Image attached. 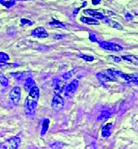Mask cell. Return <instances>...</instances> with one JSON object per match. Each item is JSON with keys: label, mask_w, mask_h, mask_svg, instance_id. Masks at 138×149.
<instances>
[{"label": "cell", "mask_w": 138, "mask_h": 149, "mask_svg": "<svg viewBox=\"0 0 138 149\" xmlns=\"http://www.w3.org/2000/svg\"><path fill=\"white\" fill-rule=\"evenodd\" d=\"M49 24L50 26H54V27H57V28H65L66 27V26H65V24H64V23L60 22V21H58V20H56V19H53V21H52V22H49Z\"/></svg>", "instance_id": "obj_18"}, {"label": "cell", "mask_w": 138, "mask_h": 149, "mask_svg": "<svg viewBox=\"0 0 138 149\" xmlns=\"http://www.w3.org/2000/svg\"><path fill=\"white\" fill-rule=\"evenodd\" d=\"M49 120L48 118H45L42 121V129H41V136L45 135L46 132H47L49 129Z\"/></svg>", "instance_id": "obj_16"}, {"label": "cell", "mask_w": 138, "mask_h": 149, "mask_svg": "<svg viewBox=\"0 0 138 149\" xmlns=\"http://www.w3.org/2000/svg\"><path fill=\"white\" fill-rule=\"evenodd\" d=\"M97 77L102 84L108 82V81H117V78L113 77L112 74H110L106 70V73H103V72H99L97 74Z\"/></svg>", "instance_id": "obj_8"}, {"label": "cell", "mask_w": 138, "mask_h": 149, "mask_svg": "<svg viewBox=\"0 0 138 149\" xmlns=\"http://www.w3.org/2000/svg\"><path fill=\"white\" fill-rule=\"evenodd\" d=\"M64 145L63 144V143H60V142H56L54 143H53L50 146L51 148H61L63 147Z\"/></svg>", "instance_id": "obj_26"}, {"label": "cell", "mask_w": 138, "mask_h": 149, "mask_svg": "<svg viewBox=\"0 0 138 149\" xmlns=\"http://www.w3.org/2000/svg\"><path fill=\"white\" fill-rule=\"evenodd\" d=\"M39 97H40L39 88L36 86H34L29 91V95L26 97L24 102V111L27 116H33L34 114Z\"/></svg>", "instance_id": "obj_1"}, {"label": "cell", "mask_w": 138, "mask_h": 149, "mask_svg": "<svg viewBox=\"0 0 138 149\" xmlns=\"http://www.w3.org/2000/svg\"><path fill=\"white\" fill-rule=\"evenodd\" d=\"M89 39L90 40V41L93 42H98V40L96 38V36H95L94 33H90L89 34Z\"/></svg>", "instance_id": "obj_27"}, {"label": "cell", "mask_w": 138, "mask_h": 149, "mask_svg": "<svg viewBox=\"0 0 138 149\" xmlns=\"http://www.w3.org/2000/svg\"><path fill=\"white\" fill-rule=\"evenodd\" d=\"M27 73L28 72H15V73H11V75H13V77H15L17 81H22L25 79Z\"/></svg>", "instance_id": "obj_17"}, {"label": "cell", "mask_w": 138, "mask_h": 149, "mask_svg": "<svg viewBox=\"0 0 138 149\" xmlns=\"http://www.w3.org/2000/svg\"><path fill=\"white\" fill-rule=\"evenodd\" d=\"M21 142V139L19 137L17 136H14V137L10 138L5 141L2 144V148H10V149H15L18 148L19 143Z\"/></svg>", "instance_id": "obj_5"}, {"label": "cell", "mask_w": 138, "mask_h": 149, "mask_svg": "<svg viewBox=\"0 0 138 149\" xmlns=\"http://www.w3.org/2000/svg\"><path fill=\"white\" fill-rule=\"evenodd\" d=\"M79 57L83 58V59H84L85 61H92L94 60L93 56L85 55V54H79Z\"/></svg>", "instance_id": "obj_24"}, {"label": "cell", "mask_w": 138, "mask_h": 149, "mask_svg": "<svg viewBox=\"0 0 138 149\" xmlns=\"http://www.w3.org/2000/svg\"><path fill=\"white\" fill-rule=\"evenodd\" d=\"M9 56L4 52H0V63H4L9 60Z\"/></svg>", "instance_id": "obj_22"}, {"label": "cell", "mask_w": 138, "mask_h": 149, "mask_svg": "<svg viewBox=\"0 0 138 149\" xmlns=\"http://www.w3.org/2000/svg\"><path fill=\"white\" fill-rule=\"evenodd\" d=\"M64 100L59 94H56L52 101V108L55 111H60L64 107Z\"/></svg>", "instance_id": "obj_4"}, {"label": "cell", "mask_w": 138, "mask_h": 149, "mask_svg": "<svg viewBox=\"0 0 138 149\" xmlns=\"http://www.w3.org/2000/svg\"><path fill=\"white\" fill-rule=\"evenodd\" d=\"M79 81L77 79H74L72 81H71L68 85L66 88H65V95L67 97H71L74 95L76 91L77 90L78 86H79Z\"/></svg>", "instance_id": "obj_7"}, {"label": "cell", "mask_w": 138, "mask_h": 149, "mask_svg": "<svg viewBox=\"0 0 138 149\" xmlns=\"http://www.w3.org/2000/svg\"><path fill=\"white\" fill-rule=\"evenodd\" d=\"M111 113L110 112H109L108 111H104L101 113V114L99 115V116L97 118V120H106L110 117Z\"/></svg>", "instance_id": "obj_19"}, {"label": "cell", "mask_w": 138, "mask_h": 149, "mask_svg": "<svg viewBox=\"0 0 138 149\" xmlns=\"http://www.w3.org/2000/svg\"><path fill=\"white\" fill-rule=\"evenodd\" d=\"M72 76V72H67V73H65V74H63V77L65 79H70Z\"/></svg>", "instance_id": "obj_29"}, {"label": "cell", "mask_w": 138, "mask_h": 149, "mask_svg": "<svg viewBox=\"0 0 138 149\" xmlns=\"http://www.w3.org/2000/svg\"><path fill=\"white\" fill-rule=\"evenodd\" d=\"M117 76L124 79L125 81H128V82L138 85V73L126 74L119 71V70H117Z\"/></svg>", "instance_id": "obj_3"}, {"label": "cell", "mask_w": 138, "mask_h": 149, "mask_svg": "<svg viewBox=\"0 0 138 149\" xmlns=\"http://www.w3.org/2000/svg\"><path fill=\"white\" fill-rule=\"evenodd\" d=\"M32 24H33V22H31V20H29V19H24V18L21 19V25H22V26L25 25V24H29V25H31Z\"/></svg>", "instance_id": "obj_25"}, {"label": "cell", "mask_w": 138, "mask_h": 149, "mask_svg": "<svg viewBox=\"0 0 138 149\" xmlns=\"http://www.w3.org/2000/svg\"><path fill=\"white\" fill-rule=\"evenodd\" d=\"M0 3L3 6H6V8H10L14 6L15 3V0H10V1H5V0H0Z\"/></svg>", "instance_id": "obj_20"}, {"label": "cell", "mask_w": 138, "mask_h": 149, "mask_svg": "<svg viewBox=\"0 0 138 149\" xmlns=\"http://www.w3.org/2000/svg\"><path fill=\"white\" fill-rule=\"evenodd\" d=\"M7 33H8V34L10 35V36H14V35L16 34L17 33L16 28L14 27V26H10V27H8V29H7Z\"/></svg>", "instance_id": "obj_23"}, {"label": "cell", "mask_w": 138, "mask_h": 149, "mask_svg": "<svg viewBox=\"0 0 138 149\" xmlns=\"http://www.w3.org/2000/svg\"><path fill=\"white\" fill-rule=\"evenodd\" d=\"M99 45L101 48L106 50L110 51H114V52H119V51L123 50V47L121 45H118V44L115 43V42H107V41H101L98 42Z\"/></svg>", "instance_id": "obj_2"}, {"label": "cell", "mask_w": 138, "mask_h": 149, "mask_svg": "<svg viewBox=\"0 0 138 149\" xmlns=\"http://www.w3.org/2000/svg\"><path fill=\"white\" fill-rule=\"evenodd\" d=\"M102 20L104 21V22L106 23V24H107L108 25L111 26V27H113V28H115L117 29H119V30H122L123 29V27H122V26L121 24H119L118 22H115V21L112 20V19H110V18H108V17H104V18L102 19Z\"/></svg>", "instance_id": "obj_11"}, {"label": "cell", "mask_w": 138, "mask_h": 149, "mask_svg": "<svg viewBox=\"0 0 138 149\" xmlns=\"http://www.w3.org/2000/svg\"><path fill=\"white\" fill-rule=\"evenodd\" d=\"M65 37V36L64 35H61V34H59V35H56V36H54V38L55 39H57V40H59V39H62V38H63Z\"/></svg>", "instance_id": "obj_31"}, {"label": "cell", "mask_w": 138, "mask_h": 149, "mask_svg": "<svg viewBox=\"0 0 138 149\" xmlns=\"http://www.w3.org/2000/svg\"><path fill=\"white\" fill-rule=\"evenodd\" d=\"M83 13L86 15H90V16L95 17V18L97 19H103L105 16L103 15L102 13H99V12L97 11V10H92V9H86L83 10Z\"/></svg>", "instance_id": "obj_10"}, {"label": "cell", "mask_w": 138, "mask_h": 149, "mask_svg": "<svg viewBox=\"0 0 138 149\" xmlns=\"http://www.w3.org/2000/svg\"><path fill=\"white\" fill-rule=\"evenodd\" d=\"M121 58L124 60H126V61L130 62V63L138 65V57H137V56L134 55H125L122 56Z\"/></svg>", "instance_id": "obj_15"}, {"label": "cell", "mask_w": 138, "mask_h": 149, "mask_svg": "<svg viewBox=\"0 0 138 149\" xmlns=\"http://www.w3.org/2000/svg\"><path fill=\"white\" fill-rule=\"evenodd\" d=\"M108 58H110V59L112 60V61H114L115 62H120L121 61V58L118 57V56H108Z\"/></svg>", "instance_id": "obj_28"}, {"label": "cell", "mask_w": 138, "mask_h": 149, "mask_svg": "<svg viewBox=\"0 0 138 149\" xmlns=\"http://www.w3.org/2000/svg\"><path fill=\"white\" fill-rule=\"evenodd\" d=\"M125 18L128 21H130V20H132V18H133V17H132V15L130 13H127L125 15Z\"/></svg>", "instance_id": "obj_30"}, {"label": "cell", "mask_w": 138, "mask_h": 149, "mask_svg": "<svg viewBox=\"0 0 138 149\" xmlns=\"http://www.w3.org/2000/svg\"><path fill=\"white\" fill-rule=\"evenodd\" d=\"M9 97L13 104L17 105L21 97V89L19 86H15L12 88L9 93Z\"/></svg>", "instance_id": "obj_6"}, {"label": "cell", "mask_w": 138, "mask_h": 149, "mask_svg": "<svg viewBox=\"0 0 138 149\" xmlns=\"http://www.w3.org/2000/svg\"><path fill=\"white\" fill-rule=\"evenodd\" d=\"M0 83L4 87H6L8 85V79L2 74L0 73Z\"/></svg>", "instance_id": "obj_21"}, {"label": "cell", "mask_w": 138, "mask_h": 149, "mask_svg": "<svg viewBox=\"0 0 138 149\" xmlns=\"http://www.w3.org/2000/svg\"><path fill=\"white\" fill-rule=\"evenodd\" d=\"M92 3L94 5H97L100 3L101 0H92Z\"/></svg>", "instance_id": "obj_32"}, {"label": "cell", "mask_w": 138, "mask_h": 149, "mask_svg": "<svg viewBox=\"0 0 138 149\" xmlns=\"http://www.w3.org/2000/svg\"><path fill=\"white\" fill-rule=\"evenodd\" d=\"M80 20L82 22L85 23V24H90V25H98V24H99V22L98 20L93 18H90V17H81Z\"/></svg>", "instance_id": "obj_14"}, {"label": "cell", "mask_w": 138, "mask_h": 149, "mask_svg": "<svg viewBox=\"0 0 138 149\" xmlns=\"http://www.w3.org/2000/svg\"><path fill=\"white\" fill-rule=\"evenodd\" d=\"M79 10H80V8H76V9L74 10V15H77V14L78 13V12L79 11Z\"/></svg>", "instance_id": "obj_33"}, {"label": "cell", "mask_w": 138, "mask_h": 149, "mask_svg": "<svg viewBox=\"0 0 138 149\" xmlns=\"http://www.w3.org/2000/svg\"><path fill=\"white\" fill-rule=\"evenodd\" d=\"M34 86H35V81L32 78L30 77L26 78L25 79V81H24V89H25L26 91H29Z\"/></svg>", "instance_id": "obj_13"}, {"label": "cell", "mask_w": 138, "mask_h": 149, "mask_svg": "<svg viewBox=\"0 0 138 149\" xmlns=\"http://www.w3.org/2000/svg\"><path fill=\"white\" fill-rule=\"evenodd\" d=\"M15 1H29V0H15Z\"/></svg>", "instance_id": "obj_34"}, {"label": "cell", "mask_w": 138, "mask_h": 149, "mask_svg": "<svg viewBox=\"0 0 138 149\" xmlns=\"http://www.w3.org/2000/svg\"><path fill=\"white\" fill-rule=\"evenodd\" d=\"M31 35L34 37L37 38H47L49 36L48 33L46 31V29L42 26H39V27L35 28L31 31Z\"/></svg>", "instance_id": "obj_9"}, {"label": "cell", "mask_w": 138, "mask_h": 149, "mask_svg": "<svg viewBox=\"0 0 138 149\" xmlns=\"http://www.w3.org/2000/svg\"><path fill=\"white\" fill-rule=\"evenodd\" d=\"M112 127V123H108L102 127L101 135L104 138H108L111 134V129Z\"/></svg>", "instance_id": "obj_12"}]
</instances>
